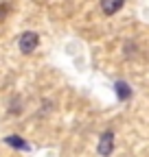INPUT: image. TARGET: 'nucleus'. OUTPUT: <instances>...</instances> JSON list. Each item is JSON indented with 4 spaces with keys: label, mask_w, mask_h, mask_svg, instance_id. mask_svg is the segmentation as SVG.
Segmentation results:
<instances>
[{
    "label": "nucleus",
    "mask_w": 149,
    "mask_h": 157,
    "mask_svg": "<svg viewBox=\"0 0 149 157\" xmlns=\"http://www.w3.org/2000/svg\"><path fill=\"white\" fill-rule=\"evenodd\" d=\"M18 46H20V52L31 55L37 46H40V35L33 33V31H26V33L20 35V42H18Z\"/></svg>",
    "instance_id": "nucleus-1"
},
{
    "label": "nucleus",
    "mask_w": 149,
    "mask_h": 157,
    "mask_svg": "<svg viewBox=\"0 0 149 157\" xmlns=\"http://www.w3.org/2000/svg\"><path fill=\"white\" fill-rule=\"evenodd\" d=\"M112 151H114V133L112 131H105L99 140V155L101 157H110Z\"/></svg>",
    "instance_id": "nucleus-2"
},
{
    "label": "nucleus",
    "mask_w": 149,
    "mask_h": 157,
    "mask_svg": "<svg viewBox=\"0 0 149 157\" xmlns=\"http://www.w3.org/2000/svg\"><path fill=\"white\" fill-rule=\"evenodd\" d=\"M123 5H125V0H101V9H103L105 15L119 13V11L123 9Z\"/></svg>",
    "instance_id": "nucleus-3"
},
{
    "label": "nucleus",
    "mask_w": 149,
    "mask_h": 157,
    "mask_svg": "<svg viewBox=\"0 0 149 157\" xmlns=\"http://www.w3.org/2000/svg\"><path fill=\"white\" fill-rule=\"evenodd\" d=\"M114 92L119 96V101H129V98H132V87H129V83H125V81H116Z\"/></svg>",
    "instance_id": "nucleus-4"
},
{
    "label": "nucleus",
    "mask_w": 149,
    "mask_h": 157,
    "mask_svg": "<svg viewBox=\"0 0 149 157\" xmlns=\"http://www.w3.org/2000/svg\"><path fill=\"white\" fill-rule=\"evenodd\" d=\"M5 144H9L11 148H18V151H20V148L26 151V148H29V144L22 140L20 135H9V137H5Z\"/></svg>",
    "instance_id": "nucleus-5"
},
{
    "label": "nucleus",
    "mask_w": 149,
    "mask_h": 157,
    "mask_svg": "<svg viewBox=\"0 0 149 157\" xmlns=\"http://www.w3.org/2000/svg\"><path fill=\"white\" fill-rule=\"evenodd\" d=\"M9 113H20V98H13V101H11Z\"/></svg>",
    "instance_id": "nucleus-6"
},
{
    "label": "nucleus",
    "mask_w": 149,
    "mask_h": 157,
    "mask_svg": "<svg viewBox=\"0 0 149 157\" xmlns=\"http://www.w3.org/2000/svg\"><path fill=\"white\" fill-rule=\"evenodd\" d=\"M7 13H9V5L7 2H0V20H5Z\"/></svg>",
    "instance_id": "nucleus-7"
}]
</instances>
